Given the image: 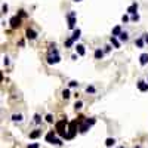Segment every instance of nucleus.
Here are the masks:
<instances>
[{"label":"nucleus","mask_w":148,"mask_h":148,"mask_svg":"<svg viewBox=\"0 0 148 148\" xmlns=\"http://www.w3.org/2000/svg\"><path fill=\"white\" fill-rule=\"evenodd\" d=\"M2 10H3V14H6V12H8V6H6V5H3V8H2Z\"/></svg>","instance_id":"32"},{"label":"nucleus","mask_w":148,"mask_h":148,"mask_svg":"<svg viewBox=\"0 0 148 148\" xmlns=\"http://www.w3.org/2000/svg\"><path fill=\"white\" fill-rule=\"evenodd\" d=\"M138 89L141 90V92H147L148 90V83H145L144 80H139L138 82Z\"/></svg>","instance_id":"6"},{"label":"nucleus","mask_w":148,"mask_h":148,"mask_svg":"<svg viewBox=\"0 0 148 148\" xmlns=\"http://www.w3.org/2000/svg\"><path fill=\"white\" fill-rule=\"evenodd\" d=\"M68 133H67V136H65V139H73L74 138V135H76V132H77V120H74L70 123L68 126Z\"/></svg>","instance_id":"2"},{"label":"nucleus","mask_w":148,"mask_h":148,"mask_svg":"<svg viewBox=\"0 0 148 148\" xmlns=\"http://www.w3.org/2000/svg\"><path fill=\"white\" fill-rule=\"evenodd\" d=\"M89 127H90V126H89L88 123H86V121H84L83 125L80 126V132H82V133H86V132H88V130H89Z\"/></svg>","instance_id":"13"},{"label":"nucleus","mask_w":148,"mask_h":148,"mask_svg":"<svg viewBox=\"0 0 148 148\" xmlns=\"http://www.w3.org/2000/svg\"><path fill=\"white\" fill-rule=\"evenodd\" d=\"M139 19V15L136 14V15H132V21H138Z\"/></svg>","instance_id":"30"},{"label":"nucleus","mask_w":148,"mask_h":148,"mask_svg":"<svg viewBox=\"0 0 148 148\" xmlns=\"http://www.w3.org/2000/svg\"><path fill=\"white\" fill-rule=\"evenodd\" d=\"M76 51H77V53H79L80 56H83L84 52H86V51H84V46H83V45H77V46H76Z\"/></svg>","instance_id":"11"},{"label":"nucleus","mask_w":148,"mask_h":148,"mask_svg":"<svg viewBox=\"0 0 148 148\" xmlns=\"http://www.w3.org/2000/svg\"><path fill=\"white\" fill-rule=\"evenodd\" d=\"M136 10H138V5H136V3H133V5H130L129 8H127V14L136 15Z\"/></svg>","instance_id":"7"},{"label":"nucleus","mask_w":148,"mask_h":148,"mask_svg":"<svg viewBox=\"0 0 148 148\" xmlns=\"http://www.w3.org/2000/svg\"><path fill=\"white\" fill-rule=\"evenodd\" d=\"M120 148H125V147H120Z\"/></svg>","instance_id":"36"},{"label":"nucleus","mask_w":148,"mask_h":148,"mask_svg":"<svg viewBox=\"0 0 148 148\" xmlns=\"http://www.w3.org/2000/svg\"><path fill=\"white\" fill-rule=\"evenodd\" d=\"M139 64L141 65H147L148 64V53H142L139 56Z\"/></svg>","instance_id":"8"},{"label":"nucleus","mask_w":148,"mask_h":148,"mask_svg":"<svg viewBox=\"0 0 148 148\" xmlns=\"http://www.w3.org/2000/svg\"><path fill=\"white\" fill-rule=\"evenodd\" d=\"M73 39H68V40H67V42H65V47H70L71 46V45H73Z\"/></svg>","instance_id":"25"},{"label":"nucleus","mask_w":148,"mask_h":148,"mask_svg":"<svg viewBox=\"0 0 148 148\" xmlns=\"http://www.w3.org/2000/svg\"><path fill=\"white\" fill-rule=\"evenodd\" d=\"M25 34H27V39H31V40H34V39L37 37V33L34 31V30H30V28L27 30V33H25Z\"/></svg>","instance_id":"9"},{"label":"nucleus","mask_w":148,"mask_h":148,"mask_svg":"<svg viewBox=\"0 0 148 148\" xmlns=\"http://www.w3.org/2000/svg\"><path fill=\"white\" fill-rule=\"evenodd\" d=\"M74 25H76V12L71 10L68 15V28H74Z\"/></svg>","instance_id":"4"},{"label":"nucleus","mask_w":148,"mask_h":148,"mask_svg":"<svg viewBox=\"0 0 148 148\" xmlns=\"http://www.w3.org/2000/svg\"><path fill=\"white\" fill-rule=\"evenodd\" d=\"M102 56H104V51H101V49H96V51H95V58H96V59H101Z\"/></svg>","instance_id":"16"},{"label":"nucleus","mask_w":148,"mask_h":148,"mask_svg":"<svg viewBox=\"0 0 148 148\" xmlns=\"http://www.w3.org/2000/svg\"><path fill=\"white\" fill-rule=\"evenodd\" d=\"M70 96H71V95H70V90L68 89H64V90H62V98H64V99H68Z\"/></svg>","instance_id":"18"},{"label":"nucleus","mask_w":148,"mask_h":148,"mask_svg":"<svg viewBox=\"0 0 148 148\" xmlns=\"http://www.w3.org/2000/svg\"><path fill=\"white\" fill-rule=\"evenodd\" d=\"M40 133H42L40 130H34V132H31V133H30V138H31V139H36V138H39V136H40Z\"/></svg>","instance_id":"17"},{"label":"nucleus","mask_w":148,"mask_h":148,"mask_svg":"<svg viewBox=\"0 0 148 148\" xmlns=\"http://www.w3.org/2000/svg\"><path fill=\"white\" fill-rule=\"evenodd\" d=\"M135 148H141V147H135Z\"/></svg>","instance_id":"35"},{"label":"nucleus","mask_w":148,"mask_h":148,"mask_svg":"<svg viewBox=\"0 0 148 148\" xmlns=\"http://www.w3.org/2000/svg\"><path fill=\"white\" fill-rule=\"evenodd\" d=\"M10 27L12 28H18L19 25H21V19L18 18V16H14V18H10Z\"/></svg>","instance_id":"5"},{"label":"nucleus","mask_w":148,"mask_h":148,"mask_svg":"<svg viewBox=\"0 0 148 148\" xmlns=\"http://www.w3.org/2000/svg\"><path fill=\"white\" fill-rule=\"evenodd\" d=\"M74 107H76V110H80V108L83 107V102H82V101H77V102H76V105H74Z\"/></svg>","instance_id":"23"},{"label":"nucleus","mask_w":148,"mask_h":148,"mask_svg":"<svg viewBox=\"0 0 148 148\" xmlns=\"http://www.w3.org/2000/svg\"><path fill=\"white\" fill-rule=\"evenodd\" d=\"M59 61H61L59 55H55V56H49V58H47V62H49V64H56V62H59Z\"/></svg>","instance_id":"10"},{"label":"nucleus","mask_w":148,"mask_h":148,"mask_svg":"<svg viewBox=\"0 0 148 148\" xmlns=\"http://www.w3.org/2000/svg\"><path fill=\"white\" fill-rule=\"evenodd\" d=\"M34 119H36V123H40V121H42V119H40V116H39V114H36V116H34Z\"/></svg>","instance_id":"27"},{"label":"nucleus","mask_w":148,"mask_h":148,"mask_svg":"<svg viewBox=\"0 0 148 148\" xmlns=\"http://www.w3.org/2000/svg\"><path fill=\"white\" fill-rule=\"evenodd\" d=\"M86 92L88 93H95V88H93V86H88V88H86Z\"/></svg>","instance_id":"22"},{"label":"nucleus","mask_w":148,"mask_h":148,"mask_svg":"<svg viewBox=\"0 0 148 148\" xmlns=\"http://www.w3.org/2000/svg\"><path fill=\"white\" fill-rule=\"evenodd\" d=\"M119 37H120V40H123V42H127V40H129V37H127V33H121Z\"/></svg>","instance_id":"19"},{"label":"nucleus","mask_w":148,"mask_h":148,"mask_svg":"<svg viewBox=\"0 0 148 148\" xmlns=\"http://www.w3.org/2000/svg\"><path fill=\"white\" fill-rule=\"evenodd\" d=\"M55 135H56L55 130H51V132L46 135V141L47 142H51V144H55V145H61V144H62L61 142V139H58Z\"/></svg>","instance_id":"3"},{"label":"nucleus","mask_w":148,"mask_h":148,"mask_svg":"<svg viewBox=\"0 0 148 148\" xmlns=\"http://www.w3.org/2000/svg\"><path fill=\"white\" fill-rule=\"evenodd\" d=\"M67 125H68L67 119H62V120H59L58 123H56V130L55 132L59 135V136H62V138L67 136Z\"/></svg>","instance_id":"1"},{"label":"nucleus","mask_w":148,"mask_h":148,"mask_svg":"<svg viewBox=\"0 0 148 148\" xmlns=\"http://www.w3.org/2000/svg\"><path fill=\"white\" fill-rule=\"evenodd\" d=\"M28 148H39V144H31V145H28Z\"/></svg>","instance_id":"31"},{"label":"nucleus","mask_w":148,"mask_h":148,"mask_svg":"<svg viewBox=\"0 0 148 148\" xmlns=\"http://www.w3.org/2000/svg\"><path fill=\"white\" fill-rule=\"evenodd\" d=\"M74 2H82V0H74Z\"/></svg>","instance_id":"34"},{"label":"nucleus","mask_w":148,"mask_h":148,"mask_svg":"<svg viewBox=\"0 0 148 148\" xmlns=\"http://www.w3.org/2000/svg\"><path fill=\"white\" fill-rule=\"evenodd\" d=\"M77 84H79V83H77V82H74V80H73V82H70V86H71V88H76Z\"/></svg>","instance_id":"29"},{"label":"nucleus","mask_w":148,"mask_h":148,"mask_svg":"<svg viewBox=\"0 0 148 148\" xmlns=\"http://www.w3.org/2000/svg\"><path fill=\"white\" fill-rule=\"evenodd\" d=\"M114 142H116V139H114V138H107L105 139V145H107V147H113Z\"/></svg>","instance_id":"15"},{"label":"nucleus","mask_w":148,"mask_h":148,"mask_svg":"<svg viewBox=\"0 0 148 148\" xmlns=\"http://www.w3.org/2000/svg\"><path fill=\"white\" fill-rule=\"evenodd\" d=\"M12 120L21 121V120H22V116H21V114H14V116H12Z\"/></svg>","instance_id":"20"},{"label":"nucleus","mask_w":148,"mask_h":148,"mask_svg":"<svg viewBox=\"0 0 148 148\" xmlns=\"http://www.w3.org/2000/svg\"><path fill=\"white\" fill-rule=\"evenodd\" d=\"M120 34H121V28H120V25H117V27L113 28V37L120 36Z\"/></svg>","instance_id":"12"},{"label":"nucleus","mask_w":148,"mask_h":148,"mask_svg":"<svg viewBox=\"0 0 148 148\" xmlns=\"http://www.w3.org/2000/svg\"><path fill=\"white\" fill-rule=\"evenodd\" d=\"M111 43H113V45H114L116 47H120V43L116 40V37H111Z\"/></svg>","instance_id":"21"},{"label":"nucleus","mask_w":148,"mask_h":148,"mask_svg":"<svg viewBox=\"0 0 148 148\" xmlns=\"http://www.w3.org/2000/svg\"><path fill=\"white\" fill-rule=\"evenodd\" d=\"M136 46H138V47H142L144 46V40H142V39H138V40H136Z\"/></svg>","instance_id":"24"},{"label":"nucleus","mask_w":148,"mask_h":148,"mask_svg":"<svg viewBox=\"0 0 148 148\" xmlns=\"http://www.w3.org/2000/svg\"><path fill=\"white\" fill-rule=\"evenodd\" d=\"M121 21H123V22H127V21H129V16H127V15H123Z\"/></svg>","instance_id":"28"},{"label":"nucleus","mask_w":148,"mask_h":148,"mask_svg":"<svg viewBox=\"0 0 148 148\" xmlns=\"http://www.w3.org/2000/svg\"><path fill=\"white\" fill-rule=\"evenodd\" d=\"M46 121H47V123H52V121H53V117H52V114H47V116H46Z\"/></svg>","instance_id":"26"},{"label":"nucleus","mask_w":148,"mask_h":148,"mask_svg":"<svg viewBox=\"0 0 148 148\" xmlns=\"http://www.w3.org/2000/svg\"><path fill=\"white\" fill-rule=\"evenodd\" d=\"M80 34H82V31H80L79 28H77V30H74V34H73V37H71V39H73V42H76V40L79 39Z\"/></svg>","instance_id":"14"},{"label":"nucleus","mask_w":148,"mask_h":148,"mask_svg":"<svg viewBox=\"0 0 148 148\" xmlns=\"http://www.w3.org/2000/svg\"><path fill=\"white\" fill-rule=\"evenodd\" d=\"M144 39H145V42L148 43V34H145V37H144Z\"/></svg>","instance_id":"33"}]
</instances>
